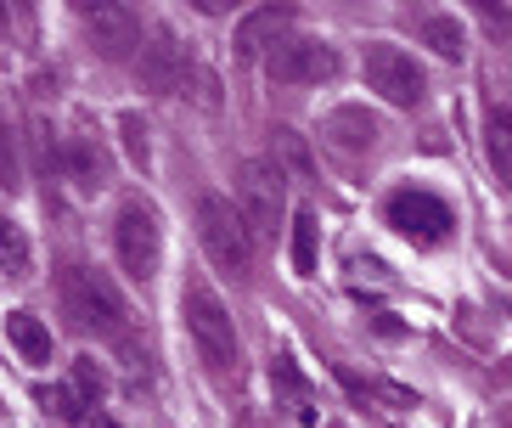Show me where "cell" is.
<instances>
[{"label": "cell", "mask_w": 512, "mask_h": 428, "mask_svg": "<svg viewBox=\"0 0 512 428\" xmlns=\"http://www.w3.org/2000/svg\"><path fill=\"white\" fill-rule=\"evenodd\" d=\"M197 237H203L209 260L231 282H248L254 276V237H248V226H242V214L231 198H220V192H203L197 198Z\"/></svg>", "instance_id": "cell-2"}, {"label": "cell", "mask_w": 512, "mask_h": 428, "mask_svg": "<svg viewBox=\"0 0 512 428\" xmlns=\"http://www.w3.org/2000/svg\"><path fill=\"white\" fill-rule=\"evenodd\" d=\"M417 34H422V46L434 51V57H451V62L462 57V23H456V17H445V12L422 17Z\"/></svg>", "instance_id": "cell-19"}, {"label": "cell", "mask_w": 512, "mask_h": 428, "mask_svg": "<svg viewBox=\"0 0 512 428\" xmlns=\"http://www.w3.org/2000/svg\"><path fill=\"white\" fill-rule=\"evenodd\" d=\"M282 181V164H271V158H248L237 169V214L254 243H276V231H282Z\"/></svg>", "instance_id": "cell-4"}, {"label": "cell", "mask_w": 512, "mask_h": 428, "mask_svg": "<svg viewBox=\"0 0 512 428\" xmlns=\"http://www.w3.org/2000/svg\"><path fill=\"white\" fill-rule=\"evenodd\" d=\"M29 271H34V248H29V237H23V226H17V220H6V214H0V276L23 282Z\"/></svg>", "instance_id": "cell-18"}, {"label": "cell", "mask_w": 512, "mask_h": 428, "mask_svg": "<svg viewBox=\"0 0 512 428\" xmlns=\"http://www.w3.org/2000/svg\"><path fill=\"white\" fill-rule=\"evenodd\" d=\"M0 423H6V406H0Z\"/></svg>", "instance_id": "cell-28"}, {"label": "cell", "mask_w": 512, "mask_h": 428, "mask_svg": "<svg viewBox=\"0 0 512 428\" xmlns=\"http://www.w3.org/2000/svg\"><path fill=\"white\" fill-rule=\"evenodd\" d=\"M57 299H62L68 327H79V333L113 338V344L130 338V305L119 299V288H113V276H107V271H91V265H62V271H57Z\"/></svg>", "instance_id": "cell-1"}, {"label": "cell", "mask_w": 512, "mask_h": 428, "mask_svg": "<svg viewBox=\"0 0 512 428\" xmlns=\"http://www.w3.org/2000/svg\"><path fill=\"white\" fill-rule=\"evenodd\" d=\"M332 378L349 389V400H355V406H377V400H383V406H417V395H411V389H400V383L361 378V372H349V367H332Z\"/></svg>", "instance_id": "cell-16"}, {"label": "cell", "mask_w": 512, "mask_h": 428, "mask_svg": "<svg viewBox=\"0 0 512 428\" xmlns=\"http://www.w3.org/2000/svg\"><path fill=\"white\" fill-rule=\"evenodd\" d=\"M271 383H276V395L293 406V417H299V423H316V412H310V383L299 378L293 355H276V361H271Z\"/></svg>", "instance_id": "cell-17"}, {"label": "cell", "mask_w": 512, "mask_h": 428, "mask_svg": "<svg viewBox=\"0 0 512 428\" xmlns=\"http://www.w3.org/2000/svg\"><path fill=\"white\" fill-rule=\"evenodd\" d=\"M484 164H490V181L507 192L512 186V107L501 96L484 102Z\"/></svg>", "instance_id": "cell-13"}, {"label": "cell", "mask_w": 512, "mask_h": 428, "mask_svg": "<svg viewBox=\"0 0 512 428\" xmlns=\"http://www.w3.org/2000/svg\"><path fill=\"white\" fill-rule=\"evenodd\" d=\"M276 153L287 158V169H293L299 181H304V175H310V153H304V141L293 136V130H276Z\"/></svg>", "instance_id": "cell-24"}, {"label": "cell", "mask_w": 512, "mask_h": 428, "mask_svg": "<svg viewBox=\"0 0 512 428\" xmlns=\"http://www.w3.org/2000/svg\"><path fill=\"white\" fill-rule=\"evenodd\" d=\"M287 23H293V6H259V12H248L237 29V57H259L265 46L276 51Z\"/></svg>", "instance_id": "cell-14"}, {"label": "cell", "mask_w": 512, "mask_h": 428, "mask_svg": "<svg viewBox=\"0 0 512 428\" xmlns=\"http://www.w3.org/2000/svg\"><path fill=\"white\" fill-rule=\"evenodd\" d=\"M113 248H119V265L130 282H152L158 260H164V231H158V209L141 198L119 203L113 214Z\"/></svg>", "instance_id": "cell-5"}, {"label": "cell", "mask_w": 512, "mask_h": 428, "mask_svg": "<svg viewBox=\"0 0 512 428\" xmlns=\"http://www.w3.org/2000/svg\"><path fill=\"white\" fill-rule=\"evenodd\" d=\"M321 136H327L332 153L344 158H366L377 147V136H383V124L366 113V107H332L327 119H321Z\"/></svg>", "instance_id": "cell-11"}, {"label": "cell", "mask_w": 512, "mask_h": 428, "mask_svg": "<svg viewBox=\"0 0 512 428\" xmlns=\"http://www.w3.org/2000/svg\"><path fill=\"white\" fill-rule=\"evenodd\" d=\"M68 383H74V389H79L85 400H91V406H102L107 378H102V367H96L91 355H79V361H68Z\"/></svg>", "instance_id": "cell-22"}, {"label": "cell", "mask_w": 512, "mask_h": 428, "mask_svg": "<svg viewBox=\"0 0 512 428\" xmlns=\"http://www.w3.org/2000/svg\"><path fill=\"white\" fill-rule=\"evenodd\" d=\"M6 338L17 344V355L29 361V367H51V327L29 310H12L6 316Z\"/></svg>", "instance_id": "cell-15"}, {"label": "cell", "mask_w": 512, "mask_h": 428, "mask_svg": "<svg viewBox=\"0 0 512 428\" xmlns=\"http://www.w3.org/2000/svg\"><path fill=\"white\" fill-rule=\"evenodd\" d=\"M85 428H119V423H113V417H102V412H96V417H85Z\"/></svg>", "instance_id": "cell-26"}, {"label": "cell", "mask_w": 512, "mask_h": 428, "mask_svg": "<svg viewBox=\"0 0 512 428\" xmlns=\"http://www.w3.org/2000/svg\"><path fill=\"white\" fill-rule=\"evenodd\" d=\"M265 74H271V85H321L338 74V51L327 40H282L265 57Z\"/></svg>", "instance_id": "cell-9"}, {"label": "cell", "mask_w": 512, "mask_h": 428, "mask_svg": "<svg viewBox=\"0 0 512 428\" xmlns=\"http://www.w3.org/2000/svg\"><path fill=\"white\" fill-rule=\"evenodd\" d=\"M62 169H68V181H74L79 192H102L107 175H113V158H107L102 136L79 130V136L62 141Z\"/></svg>", "instance_id": "cell-12"}, {"label": "cell", "mask_w": 512, "mask_h": 428, "mask_svg": "<svg viewBox=\"0 0 512 428\" xmlns=\"http://www.w3.org/2000/svg\"><path fill=\"white\" fill-rule=\"evenodd\" d=\"M136 74L152 96H175L186 85V51L175 46V34H152L136 57Z\"/></svg>", "instance_id": "cell-10"}, {"label": "cell", "mask_w": 512, "mask_h": 428, "mask_svg": "<svg viewBox=\"0 0 512 428\" xmlns=\"http://www.w3.org/2000/svg\"><path fill=\"white\" fill-rule=\"evenodd\" d=\"M181 316H186V333H192L197 355H203V367H209L214 378H231V372H237V327H231L226 305H220L203 282H186Z\"/></svg>", "instance_id": "cell-3"}, {"label": "cell", "mask_w": 512, "mask_h": 428, "mask_svg": "<svg viewBox=\"0 0 512 428\" xmlns=\"http://www.w3.org/2000/svg\"><path fill=\"white\" fill-rule=\"evenodd\" d=\"M119 136H124V153H130V164L147 169V124H141V113H124V119H119Z\"/></svg>", "instance_id": "cell-23"}, {"label": "cell", "mask_w": 512, "mask_h": 428, "mask_svg": "<svg viewBox=\"0 0 512 428\" xmlns=\"http://www.w3.org/2000/svg\"><path fill=\"white\" fill-rule=\"evenodd\" d=\"M0 186H6V192L17 186V147H12V124H6V113H0Z\"/></svg>", "instance_id": "cell-25"}, {"label": "cell", "mask_w": 512, "mask_h": 428, "mask_svg": "<svg viewBox=\"0 0 512 428\" xmlns=\"http://www.w3.org/2000/svg\"><path fill=\"white\" fill-rule=\"evenodd\" d=\"M383 214H389V226L400 231L411 248H439L456 226L451 203L434 198V192H422V186H400V192L383 203Z\"/></svg>", "instance_id": "cell-6"}, {"label": "cell", "mask_w": 512, "mask_h": 428, "mask_svg": "<svg viewBox=\"0 0 512 428\" xmlns=\"http://www.w3.org/2000/svg\"><path fill=\"white\" fill-rule=\"evenodd\" d=\"M6 34H12V17H6V6H0V46H6Z\"/></svg>", "instance_id": "cell-27"}, {"label": "cell", "mask_w": 512, "mask_h": 428, "mask_svg": "<svg viewBox=\"0 0 512 428\" xmlns=\"http://www.w3.org/2000/svg\"><path fill=\"white\" fill-rule=\"evenodd\" d=\"M40 406L57 412L62 423H85V406H91V400L79 395L74 383H51V389H40Z\"/></svg>", "instance_id": "cell-21"}, {"label": "cell", "mask_w": 512, "mask_h": 428, "mask_svg": "<svg viewBox=\"0 0 512 428\" xmlns=\"http://www.w3.org/2000/svg\"><path fill=\"white\" fill-rule=\"evenodd\" d=\"M366 85H372L377 96L389 107H422V96H428V74H422V62L411 57V51L389 46V40H377V46H366Z\"/></svg>", "instance_id": "cell-7"}, {"label": "cell", "mask_w": 512, "mask_h": 428, "mask_svg": "<svg viewBox=\"0 0 512 428\" xmlns=\"http://www.w3.org/2000/svg\"><path fill=\"white\" fill-rule=\"evenodd\" d=\"M293 276H316V214H293Z\"/></svg>", "instance_id": "cell-20"}, {"label": "cell", "mask_w": 512, "mask_h": 428, "mask_svg": "<svg viewBox=\"0 0 512 428\" xmlns=\"http://www.w3.org/2000/svg\"><path fill=\"white\" fill-rule=\"evenodd\" d=\"M79 23L91 34V46L102 51L107 62H124L130 51H141V23L130 6H113V0H79Z\"/></svg>", "instance_id": "cell-8"}]
</instances>
